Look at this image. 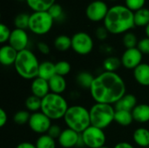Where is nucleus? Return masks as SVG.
<instances>
[{
  "instance_id": "2",
  "label": "nucleus",
  "mask_w": 149,
  "mask_h": 148,
  "mask_svg": "<svg viewBox=\"0 0 149 148\" xmlns=\"http://www.w3.org/2000/svg\"><path fill=\"white\" fill-rule=\"evenodd\" d=\"M103 22L109 33L113 35L125 34L135 26L134 13L126 5H113L109 8Z\"/></svg>"
},
{
  "instance_id": "26",
  "label": "nucleus",
  "mask_w": 149,
  "mask_h": 148,
  "mask_svg": "<svg viewBox=\"0 0 149 148\" xmlns=\"http://www.w3.org/2000/svg\"><path fill=\"white\" fill-rule=\"evenodd\" d=\"M134 13V24L138 27H146L149 24V9L142 8Z\"/></svg>"
},
{
  "instance_id": "33",
  "label": "nucleus",
  "mask_w": 149,
  "mask_h": 148,
  "mask_svg": "<svg viewBox=\"0 0 149 148\" xmlns=\"http://www.w3.org/2000/svg\"><path fill=\"white\" fill-rule=\"evenodd\" d=\"M49 14L52 16L54 21H61L65 17V12L63 7L59 4L55 3L48 10Z\"/></svg>"
},
{
  "instance_id": "36",
  "label": "nucleus",
  "mask_w": 149,
  "mask_h": 148,
  "mask_svg": "<svg viewBox=\"0 0 149 148\" xmlns=\"http://www.w3.org/2000/svg\"><path fill=\"white\" fill-rule=\"evenodd\" d=\"M146 1L147 0H125V5L132 11L135 12L144 8Z\"/></svg>"
},
{
  "instance_id": "10",
  "label": "nucleus",
  "mask_w": 149,
  "mask_h": 148,
  "mask_svg": "<svg viewBox=\"0 0 149 148\" xmlns=\"http://www.w3.org/2000/svg\"><path fill=\"white\" fill-rule=\"evenodd\" d=\"M28 125L32 132L42 135L47 133L52 124V120L39 111L31 114Z\"/></svg>"
},
{
  "instance_id": "30",
  "label": "nucleus",
  "mask_w": 149,
  "mask_h": 148,
  "mask_svg": "<svg viewBox=\"0 0 149 148\" xmlns=\"http://www.w3.org/2000/svg\"><path fill=\"white\" fill-rule=\"evenodd\" d=\"M35 146L37 148H56V140L45 133L38 138Z\"/></svg>"
},
{
  "instance_id": "16",
  "label": "nucleus",
  "mask_w": 149,
  "mask_h": 148,
  "mask_svg": "<svg viewBox=\"0 0 149 148\" xmlns=\"http://www.w3.org/2000/svg\"><path fill=\"white\" fill-rule=\"evenodd\" d=\"M18 51L15 50L12 46L8 44H3L0 48V63L3 66H10L15 64Z\"/></svg>"
},
{
  "instance_id": "38",
  "label": "nucleus",
  "mask_w": 149,
  "mask_h": 148,
  "mask_svg": "<svg viewBox=\"0 0 149 148\" xmlns=\"http://www.w3.org/2000/svg\"><path fill=\"white\" fill-rule=\"evenodd\" d=\"M137 48L141 51L142 54L149 55V38L146 37L139 40Z\"/></svg>"
},
{
  "instance_id": "25",
  "label": "nucleus",
  "mask_w": 149,
  "mask_h": 148,
  "mask_svg": "<svg viewBox=\"0 0 149 148\" xmlns=\"http://www.w3.org/2000/svg\"><path fill=\"white\" fill-rule=\"evenodd\" d=\"M94 76L86 71L80 72L78 73V75L76 76V83L78 84V85L83 89H89L91 88L93 80H94Z\"/></svg>"
},
{
  "instance_id": "44",
  "label": "nucleus",
  "mask_w": 149,
  "mask_h": 148,
  "mask_svg": "<svg viewBox=\"0 0 149 148\" xmlns=\"http://www.w3.org/2000/svg\"><path fill=\"white\" fill-rule=\"evenodd\" d=\"M16 148H37L36 146L31 142H27V141H24V142H21L19 143Z\"/></svg>"
},
{
  "instance_id": "42",
  "label": "nucleus",
  "mask_w": 149,
  "mask_h": 148,
  "mask_svg": "<svg viewBox=\"0 0 149 148\" xmlns=\"http://www.w3.org/2000/svg\"><path fill=\"white\" fill-rule=\"evenodd\" d=\"M8 121V115L3 109H0V127H3Z\"/></svg>"
},
{
  "instance_id": "40",
  "label": "nucleus",
  "mask_w": 149,
  "mask_h": 148,
  "mask_svg": "<svg viewBox=\"0 0 149 148\" xmlns=\"http://www.w3.org/2000/svg\"><path fill=\"white\" fill-rule=\"evenodd\" d=\"M108 33H109V32H108V31L106 29L105 26H100V27H98V28L96 29V31H95V36H96V38H97L99 40H101V41H103V40H105V39L107 38Z\"/></svg>"
},
{
  "instance_id": "12",
  "label": "nucleus",
  "mask_w": 149,
  "mask_h": 148,
  "mask_svg": "<svg viewBox=\"0 0 149 148\" xmlns=\"http://www.w3.org/2000/svg\"><path fill=\"white\" fill-rule=\"evenodd\" d=\"M58 142L63 148H73L84 146L80 133L70 128H65L62 131L58 139Z\"/></svg>"
},
{
  "instance_id": "23",
  "label": "nucleus",
  "mask_w": 149,
  "mask_h": 148,
  "mask_svg": "<svg viewBox=\"0 0 149 148\" xmlns=\"http://www.w3.org/2000/svg\"><path fill=\"white\" fill-rule=\"evenodd\" d=\"M27 5L34 12L48 11L49 9L56 3V0H26Z\"/></svg>"
},
{
  "instance_id": "48",
  "label": "nucleus",
  "mask_w": 149,
  "mask_h": 148,
  "mask_svg": "<svg viewBox=\"0 0 149 148\" xmlns=\"http://www.w3.org/2000/svg\"><path fill=\"white\" fill-rule=\"evenodd\" d=\"M110 1H117V0H110Z\"/></svg>"
},
{
  "instance_id": "14",
  "label": "nucleus",
  "mask_w": 149,
  "mask_h": 148,
  "mask_svg": "<svg viewBox=\"0 0 149 148\" xmlns=\"http://www.w3.org/2000/svg\"><path fill=\"white\" fill-rule=\"evenodd\" d=\"M9 44L12 46L17 51L27 49L29 44V36L25 30L17 29L11 31L10 39L8 41Z\"/></svg>"
},
{
  "instance_id": "17",
  "label": "nucleus",
  "mask_w": 149,
  "mask_h": 148,
  "mask_svg": "<svg viewBox=\"0 0 149 148\" xmlns=\"http://www.w3.org/2000/svg\"><path fill=\"white\" fill-rule=\"evenodd\" d=\"M133 74L135 81L139 85L149 86V64L141 63L133 70Z\"/></svg>"
},
{
  "instance_id": "20",
  "label": "nucleus",
  "mask_w": 149,
  "mask_h": 148,
  "mask_svg": "<svg viewBox=\"0 0 149 148\" xmlns=\"http://www.w3.org/2000/svg\"><path fill=\"white\" fill-rule=\"evenodd\" d=\"M49 87H50V92L52 93L56 94H61L65 91L67 83L65 79V77L60 76V75H54L49 81Z\"/></svg>"
},
{
  "instance_id": "46",
  "label": "nucleus",
  "mask_w": 149,
  "mask_h": 148,
  "mask_svg": "<svg viewBox=\"0 0 149 148\" xmlns=\"http://www.w3.org/2000/svg\"><path fill=\"white\" fill-rule=\"evenodd\" d=\"M100 148H110V147H106V146H104V147H100Z\"/></svg>"
},
{
  "instance_id": "47",
  "label": "nucleus",
  "mask_w": 149,
  "mask_h": 148,
  "mask_svg": "<svg viewBox=\"0 0 149 148\" xmlns=\"http://www.w3.org/2000/svg\"><path fill=\"white\" fill-rule=\"evenodd\" d=\"M19 1H26V0H19Z\"/></svg>"
},
{
  "instance_id": "15",
  "label": "nucleus",
  "mask_w": 149,
  "mask_h": 148,
  "mask_svg": "<svg viewBox=\"0 0 149 148\" xmlns=\"http://www.w3.org/2000/svg\"><path fill=\"white\" fill-rule=\"evenodd\" d=\"M31 95H34L42 99L51 92L48 81L39 77L35 78L31 84Z\"/></svg>"
},
{
  "instance_id": "43",
  "label": "nucleus",
  "mask_w": 149,
  "mask_h": 148,
  "mask_svg": "<svg viewBox=\"0 0 149 148\" xmlns=\"http://www.w3.org/2000/svg\"><path fill=\"white\" fill-rule=\"evenodd\" d=\"M113 148H134V147L130 144L129 142H126V141H121V142H119L117 143Z\"/></svg>"
},
{
  "instance_id": "13",
  "label": "nucleus",
  "mask_w": 149,
  "mask_h": 148,
  "mask_svg": "<svg viewBox=\"0 0 149 148\" xmlns=\"http://www.w3.org/2000/svg\"><path fill=\"white\" fill-rule=\"evenodd\" d=\"M142 58L143 54L137 47H135L126 49L121 55L120 60L122 66H124L126 69L134 70L142 63Z\"/></svg>"
},
{
  "instance_id": "1",
  "label": "nucleus",
  "mask_w": 149,
  "mask_h": 148,
  "mask_svg": "<svg viewBox=\"0 0 149 148\" xmlns=\"http://www.w3.org/2000/svg\"><path fill=\"white\" fill-rule=\"evenodd\" d=\"M127 92L122 77L117 72H106L94 78L90 93L95 103L115 105Z\"/></svg>"
},
{
  "instance_id": "8",
  "label": "nucleus",
  "mask_w": 149,
  "mask_h": 148,
  "mask_svg": "<svg viewBox=\"0 0 149 148\" xmlns=\"http://www.w3.org/2000/svg\"><path fill=\"white\" fill-rule=\"evenodd\" d=\"M84 147L88 148H100L105 146L107 136L104 130L90 126L80 133Z\"/></svg>"
},
{
  "instance_id": "32",
  "label": "nucleus",
  "mask_w": 149,
  "mask_h": 148,
  "mask_svg": "<svg viewBox=\"0 0 149 148\" xmlns=\"http://www.w3.org/2000/svg\"><path fill=\"white\" fill-rule=\"evenodd\" d=\"M122 43H123V45L126 47V49H130V48L137 47L139 40H138L137 37L134 33L128 31L123 35Z\"/></svg>"
},
{
  "instance_id": "37",
  "label": "nucleus",
  "mask_w": 149,
  "mask_h": 148,
  "mask_svg": "<svg viewBox=\"0 0 149 148\" xmlns=\"http://www.w3.org/2000/svg\"><path fill=\"white\" fill-rule=\"evenodd\" d=\"M10 33H11V31L10 30V28L4 24H0V43L4 44L8 42L10 37Z\"/></svg>"
},
{
  "instance_id": "34",
  "label": "nucleus",
  "mask_w": 149,
  "mask_h": 148,
  "mask_svg": "<svg viewBox=\"0 0 149 148\" xmlns=\"http://www.w3.org/2000/svg\"><path fill=\"white\" fill-rule=\"evenodd\" d=\"M31 113L27 110H19L13 116V121L17 125H24L29 122Z\"/></svg>"
},
{
  "instance_id": "28",
  "label": "nucleus",
  "mask_w": 149,
  "mask_h": 148,
  "mask_svg": "<svg viewBox=\"0 0 149 148\" xmlns=\"http://www.w3.org/2000/svg\"><path fill=\"white\" fill-rule=\"evenodd\" d=\"M121 60L120 58L110 56L105 58L103 61V68L106 72H116V71L121 66Z\"/></svg>"
},
{
  "instance_id": "22",
  "label": "nucleus",
  "mask_w": 149,
  "mask_h": 148,
  "mask_svg": "<svg viewBox=\"0 0 149 148\" xmlns=\"http://www.w3.org/2000/svg\"><path fill=\"white\" fill-rule=\"evenodd\" d=\"M133 140L134 143L141 147H149V130L145 127H139L134 130L133 133Z\"/></svg>"
},
{
  "instance_id": "24",
  "label": "nucleus",
  "mask_w": 149,
  "mask_h": 148,
  "mask_svg": "<svg viewBox=\"0 0 149 148\" xmlns=\"http://www.w3.org/2000/svg\"><path fill=\"white\" fill-rule=\"evenodd\" d=\"M134 118L132 112L124 110H115L114 122L121 126H128L133 123Z\"/></svg>"
},
{
  "instance_id": "45",
  "label": "nucleus",
  "mask_w": 149,
  "mask_h": 148,
  "mask_svg": "<svg viewBox=\"0 0 149 148\" xmlns=\"http://www.w3.org/2000/svg\"><path fill=\"white\" fill-rule=\"evenodd\" d=\"M145 33H146V36L149 38V24L145 27Z\"/></svg>"
},
{
  "instance_id": "9",
  "label": "nucleus",
  "mask_w": 149,
  "mask_h": 148,
  "mask_svg": "<svg viewBox=\"0 0 149 148\" xmlns=\"http://www.w3.org/2000/svg\"><path fill=\"white\" fill-rule=\"evenodd\" d=\"M94 47L93 38L85 31H79L72 37V49L79 55H88Z\"/></svg>"
},
{
  "instance_id": "21",
  "label": "nucleus",
  "mask_w": 149,
  "mask_h": 148,
  "mask_svg": "<svg viewBox=\"0 0 149 148\" xmlns=\"http://www.w3.org/2000/svg\"><path fill=\"white\" fill-rule=\"evenodd\" d=\"M54 75H56L55 63L49 60L43 61L40 63L38 77L49 81Z\"/></svg>"
},
{
  "instance_id": "11",
  "label": "nucleus",
  "mask_w": 149,
  "mask_h": 148,
  "mask_svg": "<svg viewBox=\"0 0 149 148\" xmlns=\"http://www.w3.org/2000/svg\"><path fill=\"white\" fill-rule=\"evenodd\" d=\"M108 10L109 8L107 3L102 0H95L87 5L86 9V16L90 21L97 23L105 20Z\"/></svg>"
},
{
  "instance_id": "18",
  "label": "nucleus",
  "mask_w": 149,
  "mask_h": 148,
  "mask_svg": "<svg viewBox=\"0 0 149 148\" xmlns=\"http://www.w3.org/2000/svg\"><path fill=\"white\" fill-rule=\"evenodd\" d=\"M137 99L134 94L126 93L115 105V110H124L132 112L134 108L137 106Z\"/></svg>"
},
{
  "instance_id": "27",
  "label": "nucleus",
  "mask_w": 149,
  "mask_h": 148,
  "mask_svg": "<svg viewBox=\"0 0 149 148\" xmlns=\"http://www.w3.org/2000/svg\"><path fill=\"white\" fill-rule=\"evenodd\" d=\"M53 44L58 51H66L72 48V38L67 35H59L54 39Z\"/></svg>"
},
{
  "instance_id": "5",
  "label": "nucleus",
  "mask_w": 149,
  "mask_h": 148,
  "mask_svg": "<svg viewBox=\"0 0 149 148\" xmlns=\"http://www.w3.org/2000/svg\"><path fill=\"white\" fill-rule=\"evenodd\" d=\"M64 121L67 128L81 133L91 126L89 110L80 105L71 106L64 117Z\"/></svg>"
},
{
  "instance_id": "3",
  "label": "nucleus",
  "mask_w": 149,
  "mask_h": 148,
  "mask_svg": "<svg viewBox=\"0 0 149 148\" xmlns=\"http://www.w3.org/2000/svg\"><path fill=\"white\" fill-rule=\"evenodd\" d=\"M39 61L33 51L29 49L18 51L14 68L17 73L24 79L33 80L38 77Z\"/></svg>"
},
{
  "instance_id": "39",
  "label": "nucleus",
  "mask_w": 149,
  "mask_h": 148,
  "mask_svg": "<svg viewBox=\"0 0 149 148\" xmlns=\"http://www.w3.org/2000/svg\"><path fill=\"white\" fill-rule=\"evenodd\" d=\"M62 131H63V130L60 128V126H59L58 125L53 124V125H52V126L50 127L49 131L47 132V134H48L49 136H51L52 138H53L54 140H56V139L58 140V137L60 136Z\"/></svg>"
},
{
  "instance_id": "19",
  "label": "nucleus",
  "mask_w": 149,
  "mask_h": 148,
  "mask_svg": "<svg viewBox=\"0 0 149 148\" xmlns=\"http://www.w3.org/2000/svg\"><path fill=\"white\" fill-rule=\"evenodd\" d=\"M134 120L144 124L149 122V105L148 104H138L132 111Z\"/></svg>"
},
{
  "instance_id": "41",
  "label": "nucleus",
  "mask_w": 149,
  "mask_h": 148,
  "mask_svg": "<svg viewBox=\"0 0 149 148\" xmlns=\"http://www.w3.org/2000/svg\"><path fill=\"white\" fill-rule=\"evenodd\" d=\"M37 48L39 51V52H41L44 55L49 54L50 53V51H51L49 45L46 43H45V42H38V44H37Z\"/></svg>"
},
{
  "instance_id": "7",
  "label": "nucleus",
  "mask_w": 149,
  "mask_h": 148,
  "mask_svg": "<svg viewBox=\"0 0 149 148\" xmlns=\"http://www.w3.org/2000/svg\"><path fill=\"white\" fill-rule=\"evenodd\" d=\"M54 20L48 11H38L30 15L29 30L35 35L47 34L53 26Z\"/></svg>"
},
{
  "instance_id": "29",
  "label": "nucleus",
  "mask_w": 149,
  "mask_h": 148,
  "mask_svg": "<svg viewBox=\"0 0 149 148\" xmlns=\"http://www.w3.org/2000/svg\"><path fill=\"white\" fill-rule=\"evenodd\" d=\"M41 102H42L41 99L34 95H31L25 99L24 106L27 111L31 112L33 113L39 112V110H41Z\"/></svg>"
},
{
  "instance_id": "4",
  "label": "nucleus",
  "mask_w": 149,
  "mask_h": 148,
  "mask_svg": "<svg viewBox=\"0 0 149 148\" xmlns=\"http://www.w3.org/2000/svg\"><path fill=\"white\" fill-rule=\"evenodd\" d=\"M68 108V103L61 94L50 92L42 99L40 111L52 120H58L64 119Z\"/></svg>"
},
{
  "instance_id": "31",
  "label": "nucleus",
  "mask_w": 149,
  "mask_h": 148,
  "mask_svg": "<svg viewBox=\"0 0 149 148\" xmlns=\"http://www.w3.org/2000/svg\"><path fill=\"white\" fill-rule=\"evenodd\" d=\"M30 15L26 13H19L14 18V24L17 29L25 30L29 29Z\"/></svg>"
},
{
  "instance_id": "6",
  "label": "nucleus",
  "mask_w": 149,
  "mask_h": 148,
  "mask_svg": "<svg viewBox=\"0 0 149 148\" xmlns=\"http://www.w3.org/2000/svg\"><path fill=\"white\" fill-rule=\"evenodd\" d=\"M91 126L102 130L107 128L114 121L115 108L113 105L95 103L89 109Z\"/></svg>"
},
{
  "instance_id": "35",
  "label": "nucleus",
  "mask_w": 149,
  "mask_h": 148,
  "mask_svg": "<svg viewBox=\"0 0 149 148\" xmlns=\"http://www.w3.org/2000/svg\"><path fill=\"white\" fill-rule=\"evenodd\" d=\"M55 68H56V74L65 77L70 73L72 66L68 61L60 60V61L55 63Z\"/></svg>"
}]
</instances>
